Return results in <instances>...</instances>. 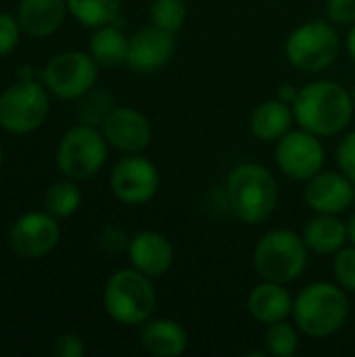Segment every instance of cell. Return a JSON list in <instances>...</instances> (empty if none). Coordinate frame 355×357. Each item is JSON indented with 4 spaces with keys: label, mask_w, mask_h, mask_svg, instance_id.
Segmentation results:
<instances>
[{
    "label": "cell",
    "mask_w": 355,
    "mask_h": 357,
    "mask_svg": "<svg viewBox=\"0 0 355 357\" xmlns=\"http://www.w3.org/2000/svg\"><path fill=\"white\" fill-rule=\"evenodd\" d=\"M295 123L320 138H331L343 132L354 117V98L352 92L333 82L316 79L299 88L293 100Z\"/></svg>",
    "instance_id": "1"
},
{
    "label": "cell",
    "mask_w": 355,
    "mask_h": 357,
    "mask_svg": "<svg viewBox=\"0 0 355 357\" xmlns=\"http://www.w3.org/2000/svg\"><path fill=\"white\" fill-rule=\"evenodd\" d=\"M293 322L310 339H326L349 318L347 291L337 282H310L293 299Z\"/></svg>",
    "instance_id": "2"
},
{
    "label": "cell",
    "mask_w": 355,
    "mask_h": 357,
    "mask_svg": "<svg viewBox=\"0 0 355 357\" xmlns=\"http://www.w3.org/2000/svg\"><path fill=\"white\" fill-rule=\"evenodd\" d=\"M226 199L243 224H262L278 205V182L262 163H239L226 178Z\"/></svg>",
    "instance_id": "3"
},
{
    "label": "cell",
    "mask_w": 355,
    "mask_h": 357,
    "mask_svg": "<svg viewBox=\"0 0 355 357\" xmlns=\"http://www.w3.org/2000/svg\"><path fill=\"white\" fill-rule=\"evenodd\" d=\"M103 303L117 324L142 326L157 310V293L146 274L136 268H126L107 280Z\"/></svg>",
    "instance_id": "4"
},
{
    "label": "cell",
    "mask_w": 355,
    "mask_h": 357,
    "mask_svg": "<svg viewBox=\"0 0 355 357\" xmlns=\"http://www.w3.org/2000/svg\"><path fill=\"white\" fill-rule=\"evenodd\" d=\"M308 245L301 234L276 228L266 232L253 249V268L262 280L289 284L297 280L308 266Z\"/></svg>",
    "instance_id": "5"
},
{
    "label": "cell",
    "mask_w": 355,
    "mask_h": 357,
    "mask_svg": "<svg viewBox=\"0 0 355 357\" xmlns=\"http://www.w3.org/2000/svg\"><path fill=\"white\" fill-rule=\"evenodd\" d=\"M341 50V38L335 23L314 19L291 31L285 44L289 63L305 73H318L328 69Z\"/></svg>",
    "instance_id": "6"
},
{
    "label": "cell",
    "mask_w": 355,
    "mask_h": 357,
    "mask_svg": "<svg viewBox=\"0 0 355 357\" xmlns=\"http://www.w3.org/2000/svg\"><path fill=\"white\" fill-rule=\"evenodd\" d=\"M109 155V142L94 126L80 123L65 132L56 149V165L71 180H88L100 172Z\"/></svg>",
    "instance_id": "7"
},
{
    "label": "cell",
    "mask_w": 355,
    "mask_h": 357,
    "mask_svg": "<svg viewBox=\"0 0 355 357\" xmlns=\"http://www.w3.org/2000/svg\"><path fill=\"white\" fill-rule=\"evenodd\" d=\"M48 94L31 79H21L0 94V126L10 134H29L48 117Z\"/></svg>",
    "instance_id": "8"
},
{
    "label": "cell",
    "mask_w": 355,
    "mask_h": 357,
    "mask_svg": "<svg viewBox=\"0 0 355 357\" xmlns=\"http://www.w3.org/2000/svg\"><path fill=\"white\" fill-rule=\"evenodd\" d=\"M98 79V65L90 52L67 50L48 61L44 67L46 88L63 100L82 98Z\"/></svg>",
    "instance_id": "9"
},
{
    "label": "cell",
    "mask_w": 355,
    "mask_h": 357,
    "mask_svg": "<svg viewBox=\"0 0 355 357\" xmlns=\"http://www.w3.org/2000/svg\"><path fill=\"white\" fill-rule=\"evenodd\" d=\"M276 163L280 172L297 182H308L324 167V144L320 142V136L299 128L287 132L280 140H276L274 151Z\"/></svg>",
    "instance_id": "10"
},
{
    "label": "cell",
    "mask_w": 355,
    "mask_h": 357,
    "mask_svg": "<svg viewBox=\"0 0 355 357\" xmlns=\"http://www.w3.org/2000/svg\"><path fill=\"white\" fill-rule=\"evenodd\" d=\"M159 169L157 165L142 157L140 153H132L121 157L109 178V186L115 199L126 205H142L149 203L159 190Z\"/></svg>",
    "instance_id": "11"
},
{
    "label": "cell",
    "mask_w": 355,
    "mask_h": 357,
    "mask_svg": "<svg viewBox=\"0 0 355 357\" xmlns=\"http://www.w3.org/2000/svg\"><path fill=\"white\" fill-rule=\"evenodd\" d=\"M61 238L56 218L48 211H31L21 215L8 230L10 249L23 259H40L48 255Z\"/></svg>",
    "instance_id": "12"
},
{
    "label": "cell",
    "mask_w": 355,
    "mask_h": 357,
    "mask_svg": "<svg viewBox=\"0 0 355 357\" xmlns=\"http://www.w3.org/2000/svg\"><path fill=\"white\" fill-rule=\"evenodd\" d=\"M100 128L109 146L126 155L142 153L153 140V128L149 117L132 107H115L105 117Z\"/></svg>",
    "instance_id": "13"
},
{
    "label": "cell",
    "mask_w": 355,
    "mask_h": 357,
    "mask_svg": "<svg viewBox=\"0 0 355 357\" xmlns=\"http://www.w3.org/2000/svg\"><path fill=\"white\" fill-rule=\"evenodd\" d=\"M176 52V33L161 29L159 25L151 23L140 27L128 46L126 65L138 73H153L169 63Z\"/></svg>",
    "instance_id": "14"
},
{
    "label": "cell",
    "mask_w": 355,
    "mask_h": 357,
    "mask_svg": "<svg viewBox=\"0 0 355 357\" xmlns=\"http://www.w3.org/2000/svg\"><path fill=\"white\" fill-rule=\"evenodd\" d=\"M354 182L343 172H318L308 180L303 197L312 211L341 215L354 203Z\"/></svg>",
    "instance_id": "15"
},
{
    "label": "cell",
    "mask_w": 355,
    "mask_h": 357,
    "mask_svg": "<svg viewBox=\"0 0 355 357\" xmlns=\"http://www.w3.org/2000/svg\"><path fill=\"white\" fill-rule=\"evenodd\" d=\"M128 259L138 272L146 274L149 278H159L174 266V247L161 232L142 230L130 238Z\"/></svg>",
    "instance_id": "16"
},
{
    "label": "cell",
    "mask_w": 355,
    "mask_h": 357,
    "mask_svg": "<svg viewBox=\"0 0 355 357\" xmlns=\"http://www.w3.org/2000/svg\"><path fill=\"white\" fill-rule=\"evenodd\" d=\"M247 312L255 322L270 326L274 322L289 320L293 314V297L287 291V284L262 280L247 297Z\"/></svg>",
    "instance_id": "17"
},
{
    "label": "cell",
    "mask_w": 355,
    "mask_h": 357,
    "mask_svg": "<svg viewBox=\"0 0 355 357\" xmlns=\"http://www.w3.org/2000/svg\"><path fill=\"white\" fill-rule=\"evenodd\" d=\"M140 347L153 357H178L188 347V333L169 318H151L140 326Z\"/></svg>",
    "instance_id": "18"
},
{
    "label": "cell",
    "mask_w": 355,
    "mask_h": 357,
    "mask_svg": "<svg viewBox=\"0 0 355 357\" xmlns=\"http://www.w3.org/2000/svg\"><path fill=\"white\" fill-rule=\"evenodd\" d=\"M67 10V0H19L17 19L25 33L44 38L61 27Z\"/></svg>",
    "instance_id": "19"
},
{
    "label": "cell",
    "mask_w": 355,
    "mask_h": 357,
    "mask_svg": "<svg viewBox=\"0 0 355 357\" xmlns=\"http://www.w3.org/2000/svg\"><path fill=\"white\" fill-rule=\"evenodd\" d=\"M295 123L293 107L280 98H270L259 102L249 119L251 134L262 142H276L287 132H291Z\"/></svg>",
    "instance_id": "20"
},
{
    "label": "cell",
    "mask_w": 355,
    "mask_h": 357,
    "mask_svg": "<svg viewBox=\"0 0 355 357\" xmlns=\"http://www.w3.org/2000/svg\"><path fill=\"white\" fill-rule=\"evenodd\" d=\"M303 241L316 255H335L347 243V222L339 215L316 213L303 228Z\"/></svg>",
    "instance_id": "21"
},
{
    "label": "cell",
    "mask_w": 355,
    "mask_h": 357,
    "mask_svg": "<svg viewBox=\"0 0 355 357\" xmlns=\"http://www.w3.org/2000/svg\"><path fill=\"white\" fill-rule=\"evenodd\" d=\"M128 46H130V38L119 27L107 23V25L94 27L88 50L98 67L111 69V67H119L126 63Z\"/></svg>",
    "instance_id": "22"
},
{
    "label": "cell",
    "mask_w": 355,
    "mask_h": 357,
    "mask_svg": "<svg viewBox=\"0 0 355 357\" xmlns=\"http://www.w3.org/2000/svg\"><path fill=\"white\" fill-rule=\"evenodd\" d=\"M123 0H67L69 13L86 27H100L113 23L121 10Z\"/></svg>",
    "instance_id": "23"
},
{
    "label": "cell",
    "mask_w": 355,
    "mask_h": 357,
    "mask_svg": "<svg viewBox=\"0 0 355 357\" xmlns=\"http://www.w3.org/2000/svg\"><path fill=\"white\" fill-rule=\"evenodd\" d=\"M82 192L71 178L54 182L44 195V209L54 218H69L80 209Z\"/></svg>",
    "instance_id": "24"
},
{
    "label": "cell",
    "mask_w": 355,
    "mask_h": 357,
    "mask_svg": "<svg viewBox=\"0 0 355 357\" xmlns=\"http://www.w3.org/2000/svg\"><path fill=\"white\" fill-rule=\"evenodd\" d=\"M299 333L301 331L295 326V322L289 324L287 320H282L270 324L264 337L266 351L276 357H293L299 351Z\"/></svg>",
    "instance_id": "25"
},
{
    "label": "cell",
    "mask_w": 355,
    "mask_h": 357,
    "mask_svg": "<svg viewBox=\"0 0 355 357\" xmlns=\"http://www.w3.org/2000/svg\"><path fill=\"white\" fill-rule=\"evenodd\" d=\"M186 2L184 0H153L151 19L155 25L169 33H178L186 23Z\"/></svg>",
    "instance_id": "26"
},
{
    "label": "cell",
    "mask_w": 355,
    "mask_h": 357,
    "mask_svg": "<svg viewBox=\"0 0 355 357\" xmlns=\"http://www.w3.org/2000/svg\"><path fill=\"white\" fill-rule=\"evenodd\" d=\"M82 98L84 100L80 105V119H82V123H88V126L103 123L105 117L115 109L113 96L107 90H96V92L90 90Z\"/></svg>",
    "instance_id": "27"
},
{
    "label": "cell",
    "mask_w": 355,
    "mask_h": 357,
    "mask_svg": "<svg viewBox=\"0 0 355 357\" xmlns=\"http://www.w3.org/2000/svg\"><path fill=\"white\" fill-rule=\"evenodd\" d=\"M333 274L337 284H341L347 293H355V247L335 253Z\"/></svg>",
    "instance_id": "28"
},
{
    "label": "cell",
    "mask_w": 355,
    "mask_h": 357,
    "mask_svg": "<svg viewBox=\"0 0 355 357\" xmlns=\"http://www.w3.org/2000/svg\"><path fill=\"white\" fill-rule=\"evenodd\" d=\"M98 245H100V249H103L105 253L117 255V253H121V251H128L130 238H128V234H126L121 228H117V226H107V228H103L100 234H98Z\"/></svg>",
    "instance_id": "29"
},
{
    "label": "cell",
    "mask_w": 355,
    "mask_h": 357,
    "mask_svg": "<svg viewBox=\"0 0 355 357\" xmlns=\"http://www.w3.org/2000/svg\"><path fill=\"white\" fill-rule=\"evenodd\" d=\"M19 19L8 13H0V56L15 50V46L19 44Z\"/></svg>",
    "instance_id": "30"
},
{
    "label": "cell",
    "mask_w": 355,
    "mask_h": 357,
    "mask_svg": "<svg viewBox=\"0 0 355 357\" xmlns=\"http://www.w3.org/2000/svg\"><path fill=\"white\" fill-rule=\"evenodd\" d=\"M326 15L331 23L352 27L355 23V0H328Z\"/></svg>",
    "instance_id": "31"
},
{
    "label": "cell",
    "mask_w": 355,
    "mask_h": 357,
    "mask_svg": "<svg viewBox=\"0 0 355 357\" xmlns=\"http://www.w3.org/2000/svg\"><path fill=\"white\" fill-rule=\"evenodd\" d=\"M337 161H339V169L355 184V130L349 132L337 149Z\"/></svg>",
    "instance_id": "32"
},
{
    "label": "cell",
    "mask_w": 355,
    "mask_h": 357,
    "mask_svg": "<svg viewBox=\"0 0 355 357\" xmlns=\"http://www.w3.org/2000/svg\"><path fill=\"white\" fill-rule=\"evenodd\" d=\"M86 354V345L77 335H63L54 343L56 357H82Z\"/></svg>",
    "instance_id": "33"
},
{
    "label": "cell",
    "mask_w": 355,
    "mask_h": 357,
    "mask_svg": "<svg viewBox=\"0 0 355 357\" xmlns=\"http://www.w3.org/2000/svg\"><path fill=\"white\" fill-rule=\"evenodd\" d=\"M297 92H299V88H295V86H291V84H282V86L278 88V96H276V98H280V100H285V102L293 105V100H295Z\"/></svg>",
    "instance_id": "34"
},
{
    "label": "cell",
    "mask_w": 355,
    "mask_h": 357,
    "mask_svg": "<svg viewBox=\"0 0 355 357\" xmlns=\"http://www.w3.org/2000/svg\"><path fill=\"white\" fill-rule=\"evenodd\" d=\"M345 46H347V52L349 56L355 61V23L349 27V33H347V40H345Z\"/></svg>",
    "instance_id": "35"
},
{
    "label": "cell",
    "mask_w": 355,
    "mask_h": 357,
    "mask_svg": "<svg viewBox=\"0 0 355 357\" xmlns=\"http://www.w3.org/2000/svg\"><path fill=\"white\" fill-rule=\"evenodd\" d=\"M347 241L355 247V211L352 213L349 222H347Z\"/></svg>",
    "instance_id": "36"
},
{
    "label": "cell",
    "mask_w": 355,
    "mask_h": 357,
    "mask_svg": "<svg viewBox=\"0 0 355 357\" xmlns=\"http://www.w3.org/2000/svg\"><path fill=\"white\" fill-rule=\"evenodd\" d=\"M2 157H4V155H2V146H0V165H2Z\"/></svg>",
    "instance_id": "37"
},
{
    "label": "cell",
    "mask_w": 355,
    "mask_h": 357,
    "mask_svg": "<svg viewBox=\"0 0 355 357\" xmlns=\"http://www.w3.org/2000/svg\"><path fill=\"white\" fill-rule=\"evenodd\" d=\"M352 98H354V105H355V88H354V92H352Z\"/></svg>",
    "instance_id": "38"
}]
</instances>
